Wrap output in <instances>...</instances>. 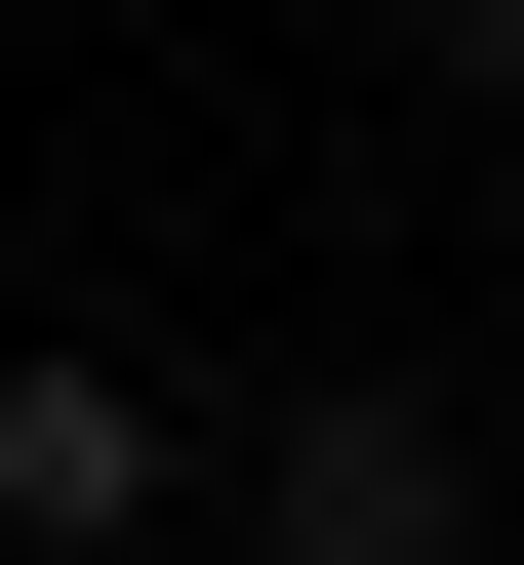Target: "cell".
Masks as SVG:
<instances>
[{"instance_id": "obj_3", "label": "cell", "mask_w": 524, "mask_h": 565, "mask_svg": "<svg viewBox=\"0 0 524 565\" xmlns=\"http://www.w3.org/2000/svg\"><path fill=\"white\" fill-rule=\"evenodd\" d=\"M443 82H484V121H524V0H443Z\"/></svg>"}, {"instance_id": "obj_1", "label": "cell", "mask_w": 524, "mask_h": 565, "mask_svg": "<svg viewBox=\"0 0 524 565\" xmlns=\"http://www.w3.org/2000/svg\"><path fill=\"white\" fill-rule=\"evenodd\" d=\"M243 565H484V404L443 364H282L243 404Z\"/></svg>"}, {"instance_id": "obj_2", "label": "cell", "mask_w": 524, "mask_h": 565, "mask_svg": "<svg viewBox=\"0 0 524 565\" xmlns=\"http://www.w3.org/2000/svg\"><path fill=\"white\" fill-rule=\"evenodd\" d=\"M162 484H202V404H162V364H82V323L0 364V565H121Z\"/></svg>"}]
</instances>
